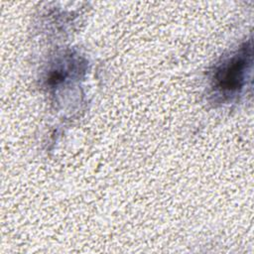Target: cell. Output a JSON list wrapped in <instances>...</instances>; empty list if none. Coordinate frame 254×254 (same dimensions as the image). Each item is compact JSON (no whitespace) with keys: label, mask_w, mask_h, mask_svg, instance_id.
<instances>
[{"label":"cell","mask_w":254,"mask_h":254,"mask_svg":"<svg viewBox=\"0 0 254 254\" xmlns=\"http://www.w3.org/2000/svg\"><path fill=\"white\" fill-rule=\"evenodd\" d=\"M251 63V46L245 44L236 54L219 64L214 72V87L225 95H230L242 88L247 67Z\"/></svg>","instance_id":"cell-1"}]
</instances>
